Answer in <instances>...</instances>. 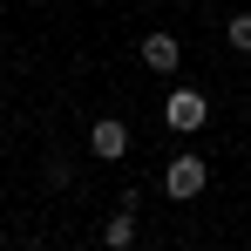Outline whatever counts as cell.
Listing matches in <instances>:
<instances>
[{
  "label": "cell",
  "instance_id": "5b68a950",
  "mask_svg": "<svg viewBox=\"0 0 251 251\" xmlns=\"http://www.w3.org/2000/svg\"><path fill=\"white\" fill-rule=\"evenodd\" d=\"M102 245H109V251H129V245H136V210H116V217H109Z\"/></svg>",
  "mask_w": 251,
  "mask_h": 251
},
{
  "label": "cell",
  "instance_id": "277c9868",
  "mask_svg": "<svg viewBox=\"0 0 251 251\" xmlns=\"http://www.w3.org/2000/svg\"><path fill=\"white\" fill-rule=\"evenodd\" d=\"M143 61H150L156 75H176V61H183V48H176V34H150V41H143Z\"/></svg>",
  "mask_w": 251,
  "mask_h": 251
},
{
  "label": "cell",
  "instance_id": "8992f818",
  "mask_svg": "<svg viewBox=\"0 0 251 251\" xmlns=\"http://www.w3.org/2000/svg\"><path fill=\"white\" fill-rule=\"evenodd\" d=\"M224 34H231L238 54H251V14H231V21H224Z\"/></svg>",
  "mask_w": 251,
  "mask_h": 251
},
{
  "label": "cell",
  "instance_id": "3957f363",
  "mask_svg": "<svg viewBox=\"0 0 251 251\" xmlns=\"http://www.w3.org/2000/svg\"><path fill=\"white\" fill-rule=\"evenodd\" d=\"M88 150H95L102 163H116V156H129V123H116V116H102V123L88 129Z\"/></svg>",
  "mask_w": 251,
  "mask_h": 251
},
{
  "label": "cell",
  "instance_id": "7a4b0ae2",
  "mask_svg": "<svg viewBox=\"0 0 251 251\" xmlns=\"http://www.w3.org/2000/svg\"><path fill=\"white\" fill-rule=\"evenodd\" d=\"M204 156H176V163L163 170V197H176V204H190V197H204Z\"/></svg>",
  "mask_w": 251,
  "mask_h": 251
},
{
  "label": "cell",
  "instance_id": "6da1fadb",
  "mask_svg": "<svg viewBox=\"0 0 251 251\" xmlns=\"http://www.w3.org/2000/svg\"><path fill=\"white\" fill-rule=\"evenodd\" d=\"M210 116V102L197 95V88H170V102H163V123L176 129V136H190V129H204Z\"/></svg>",
  "mask_w": 251,
  "mask_h": 251
}]
</instances>
